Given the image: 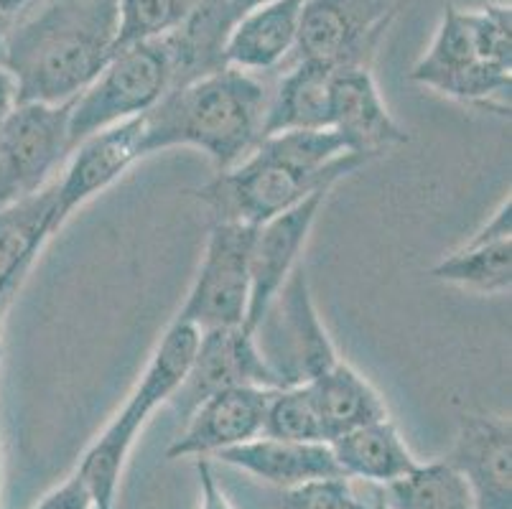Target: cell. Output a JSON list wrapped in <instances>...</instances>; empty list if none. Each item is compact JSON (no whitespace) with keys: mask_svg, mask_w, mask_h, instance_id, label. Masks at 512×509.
Instances as JSON below:
<instances>
[{"mask_svg":"<svg viewBox=\"0 0 512 509\" xmlns=\"http://www.w3.org/2000/svg\"><path fill=\"white\" fill-rule=\"evenodd\" d=\"M230 387H271L276 377L260 354L253 331L245 326L199 331V344L189 372L174 398L169 400L181 420L194 413L199 403Z\"/></svg>","mask_w":512,"mask_h":509,"instance_id":"10","label":"cell"},{"mask_svg":"<svg viewBox=\"0 0 512 509\" xmlns=\"http://www.w3.org/2000/svg\"><path fill=\"white\" fill-rule=\"evenodd\" d=\"M197 479H199V509H232L230 499L222 492L217 474L207 459H197Z\"/></svg>","mask_w":512,"mask_h":509,"instance_id":"31","label":"cell"},{"mask_svg":"<svg viewBox=\"0 0 512 509\" xmlns=\"http://www.w3.org/2000/svg\"><path fill=\"white\" fill-rule=\"evenodd\" d=\"M197 0H118L115 54L128 46L176 34L192 16Z\"/></svg>","mask_w":512,"mask_h":509,"instance_id":"25","label":"cell"},{"mask_svg":"<svg viewBox=\"0 0 512 509\" xmlns=\"http://www.w3.org/2000/svg\"><path fill=\"white\" fill-rule=\"evenodd\" d=\"M13 21L6 16H0V67L6 64V46H8V34H11Z\"/></svg>","mask_w":512,"mask_h":509,"instance_id":"35","label":"cell"},{"mask_svg":"<svg viewBox=\"0 0 512 509\" xmlns=\"http://www.w3.org/2000/svg\"><path fill=\"white\" fill-rule=\"evenodd\" d=\"M0 509H3V471H0Z\"/></svg>","mask_w":512,"mask_h":509,"instance_id":"36","label":"cell"},{"mask_svg":"<svg viewBox=\"0 0 512 509\" xmlns=\"http://www.w3.org/2000/svg\"><path fill=\"white\" fill-rule=\"evenodd\" d=\"M390 509H474L467 482L446 461L418 464L385 487Z\"/></svg>","mask_w":512,"mask_h":509,"instance_id":"24","label":"cell"},{"mask_svg":"<svg viewBox=\"0 0 512 509\" xmlns=\"http://www.w3.org/2000/svg\"><path fill=\"white\" fill-rule=\"evenodd\" d=\"M512 240V202L507 196L505 202L492 212L490 222H484L477 232L472 235V245H487V242H502Z\"/></svg>","mask_w":512,"mask_h":509,"instance_id":"30","label":"cell"},{"mask_svg":"<svg viewBox=\"0 0 512 509\" xmlns=\"http://www.w3.org/2000/svg\"><path fill=\"white\" fill-rule=\"evenodd\" d=\"M115 36L118 0H36L8 34L18 102H72L113 59Z\"/></svg>","mask_w":512,"mask_h":509,"instance_id":"1","label":"cell"},{"mask_svg":"<svg viewBox=\"0 0 512 509\" xmlns=\"http://www.w3.org/2000/svg\"><path fill=\"white\" fill-rule=\"evenodd\" d=\"M265 3L271 0H197L192 16L176 34H171L176 54L174 90L225 67L222 51L232 28Z\"/></svg>","mask_w":512,"mask_h":509,"instance_id":"18","label":"cell"},{"mask_svg":"<svg viewBox=\"0 0 512 509\" xmlns=\"http://www.w3.org/2000/svg\"><path fill=\"white\" fill-rule=\"evenodd\" d=\"M74 102V100H72ZM72 102H18L0 125V196L16 202L44 189L67 161Z\"/></svg>","mask_w":512,"mask_h":509,"instance_id":"9","label":"cell"},{"mask_svg":"<svg viewBox=\"0 0 512 509\" xmlns=\"http://www.w3.org/2000/svg\"><path fill=\"white\" fill-rule=\"evenodd\" d=\"M222 464L255 476L271 487L296 489L324 479H347L339 469L329 443L283 441V438L258 436L248 443L232 446L214 456Z\"/></svg>","mask_w":512,"mask_h":509,"instance_id":"16","label":"cell"},{"mask_svg":"<svg viewBox=\"0 0 512 509\" xmlns=\"http://www.w3.org/2000/svg\"><path fill=\"white\" fill-rule=\"evenodd\" d=\"M329 189L316 191L288 212L255 227L253 258H250V303L245 329L255 331L273 298L278 296L291 273L299 268L306 240L314 230L316 217L327 202Z\"/></svg>","mask_w":512,"mask_h":509,"instance_id":"12","label":"cell"},{"mask_svg":"<svg viewBox=\"0 0 512 509\" xmlns=\"http://www.w3.org/2000/svg\"><path fill=\"white\" fill-rule=\"evenodd\" d=\"M253 336L278 387L306 385L342 359L311 298L304 265L293 270Z\"/></svg>","mask_w":512,"mask_h":509,"instance_id":"5","label":"cell"},{"mask_svg":"<svg viewBox=\"0 0 512 509\" xmlns=\"http://www.w3.org/2000/svg\"><path fill=\"white\" fill-rule=\"evenodd\" d=\"M271 387H230L194 408L166 459H207L220 451L263 436Z\"/></svg>","mask_w":512,"mask_h":509,"instance_id":"14","label":"cell"},{"mask_svg":"<svg viewBox=\"0 0 512 509\" xmlns=\"http://www.w3.org/2000/svg\"><path fill=\"white\" fill-rule=\"evenodd\" d=\"M176 54L171 36L128 46L113 54L82 95L74 97L69 115V148L95 133L151 112L174 90Z\"/></svg>","mask_w":512,"mask_h":509,"instance_id":"4","label":"cell"},{"mask_svg":"<svg viewBox=\"0 0 512 509\" xmlns=\"http://www.w3.org/2000/svg\"><path fill=\"white\" fill-rule=\"evenodd\" d=\"M255 227L240 222H214L192 291L179 308L176 321L194 329L245 326L250 303V258Z\"/></svg>","mask_w":512,"mask_h":509,"instance_id":"6","label":"cell"},{"mask_svg":"<svg viewBox=\"0 0 512 509\" xmlns=\"http://www.w3.org/2000/svg\"><path fill=\"white\" fill-rule=\"evenodd\" d=\"M18 105V90H16V79L8 72L6 67H0V125L3 120L16 110Z\"/></svg>","mask_w":512,"mask_h":509,"instance_id":"32","label":"cell"},{"mask_svg":"<svg viewBox=\"0 0 512 509\" xmlns=\"http://www.w3.org/2000/svg\"><path fill=\"white\" fill-rule=\"evenodd\" d=\"M34 509H92L90 489L82 482V476L74 471L67 482L59 484L57 489H51Z\"/></svg>","mask_w":512,"mask_h":509,"instance_id":"29","label":"cell"},{"mask_svg":"<svg viewBox=\"0 0 512 509\" xmlns=\"http://www.w3.org/2000/svg\"><path fill=\"white\" fill-rule=\"evenodd\" d=\"M347 509H390V504H388V497H385V489L383 492H375V497L372 499H360L355 497V492H352L347 499Z\"/></svg>","mask_w":512,"mask_h":509,"instance_id":"33","label":"cell"},{"mask_svg":"<svg viewBox=\"0 0 512 509\" xmlns=\"http://www.w3.org/2000/svg\"><path fill=\"white\" fill-rule=\"evenodd\" d=\"M332 74L321 62H293L283 67L265 107V135L286 130L332 128Z\"/></svg>","mask_w":512,"mask_h":509,"instance_id":"19","label":"cell"},{"mask_svg":"<svg viewBox=\"0 0 512 509\" xmlns=\"http://www.w3.org/2000/svg\"><path fill=\"white\" fill-rule=\"evenodd\" d=\"M441 283L467 288L482 296H505L512 286V240L467 245L451 252L431 268Z\"/></svg>","mask_w":512,"mask_h":509,"instance_id":"23","label":"cell"},{"mask_svg":"<svg viewBox=\"0 0 512 509\" xmlns=\"http://www.w3.org/2000/svg\"><path fill=\"white\" fill-rule=\"evenodd\" d=\"M411 79L451 100L510 115L512 69L484 62L474 46L464 11L454 6L444 11L434 41L413 64Z\"/></svg>","mask_w":512,"mask_h":509,"instance_id":"7","label":"cell"},{"mask_svg":"<svg viewBox=\"0 0 512 509\" xmlns=\"http://www.w3.org/2000/svg\"><path fill=\"white\" fill-rule=\"evenodd\" d=\"M306 385L314 392L329 441L367 423L390 418L383 395L344 359H339L327 372H321L316 380Z\"/></svg>","mask_w":512,"mask_h":509,"instance_id":"22","label":"cell"},{"mask_svg":"<svg viewBox=\"0 0 512 509\" xmlns=\"http://www.w3.org/2000/svg\"><path fill=\"white\" fill-rule=\"evenodd\" d=\"M444 461L467 482L474 509H512L510 418L464 415Z\"/></svg>","mask_w":512,"mask_h":509,"instance_id":"13","label":"cell"},{"mask_svg":"<svg viewBox=\"0 0 512 509\" xmlns=\"http://www.w3.org/2000/svg\"><path fill=\"white\" fill-rule=\"evenodd\" d=\"M344 176H349L344 168L306 171L260 140L250 156L242 158L237 166L220 171L192 194L212 212L214 222L260 227L268 219L309 199L316 191H332Z\"/></svg>","mask_w":512,"mask_h":509,"instance_id":"3","label":"cell"},{"mask_svg":"<svg viewBox=\"0 0 512 509\" xmlns=\"http://www.w3.org/2000/svg\"><path fill=\"white\" fill-rule=\"evenodd\" d=\"M464 18L484 62L512 69V8L507 3H487L467 8Z\"/></svg>","mask_w":512,"mask_h":509,"instance_id":"27","label":"cell"},{"mask_svg":"<svg viewBox=\"0 0 512 509\" xmlns=\"http://www.w3.org/2000/svg\"><path fill=\"white\" fill-rule=\"evenodd\" d=\"M329 446L347 479H360L380 487L398 482L418 466L416 456L411 454V448L406 446L398 426L390 418L342 433L332 438Z\"/></svg>","mask_w":512,"mask_h":509,"instance_id":"20","label":"cell"},{"mask_svg":"<svg viewBox=\"0 0 512 509\" xmlns=\"http://www.w3.org/2000/svg\"><path fill=\"white\" fill-rule=\"evenodd\" d=\"M67 158L69 163L64 176L57 181L54 196V232L62 230L79 207H85L90 199L110 189L128 168H133V163L141 161L143 115L82 140Z\"/></svg>","mask_w":512,"mask_h":509,"instance_id":"11","label":"cell"},{"mask_svg":"<svg viewBox=\"0 0 512 509\" xmlns=\"http://www.w3.org/2000/svg\"><path fill=\"white\" fill-rule=\"evenodd\" d=\"M6 204H11V202H8V199H3V196H0V207H6Z\"/></svg>","mask_w":512,"mask_h":509,"instance_id":"37","label":"cell"},{"mask_svg":"<svg viewBox=\"0 0 512 509\" xmlns=\"http://www.w3.org/2000/svg\"><path fill=\"white\" fill-rule=\"evenodd\" d=\"M304 0H271L255 8L232 28L222 62L248 74L281 69L291 59L299 39Z\"/></svg>","mask_w":512,"mask_h":509,"instance_id":"17","label":"cell"},{"mask_svg":"<svg viewBox=\"0 0 512 509\" xmlns=\"http://www.w3.org/2000/svg\"><path fill=\"white\" fill-rule=\"evenodd\" d=\"M263 436L283 438V441L329 443L327 428H324L319 405L309 385L276 387L271 392Z\"/></svg>","mask_w":512,"mask_h":509,"instance_id":"26","label":"cell"},{"mask_svg":"<svg viewBox=\"0 0 512 509\" xmlns=\"http://www.w3.org/2000/svg\"><path fill=\"white\" fill-rule=\"evenodd\" d=\"M34 3L36 0H0V16H6V18H11V21H16V18L23 16V13L34 6Z\"/></svg>","mask_w":512,"mask_h":509,"instance_id":"34","label":"cell"},{"mask_svg":"<svg viewBox=\"0 0 512 509\" xmlns=\"http://www.w3.org/2000/svg\"><path fill=\"white\" fill-rule=\"evenodd\" d=\"M349 479H324L283 492L281 509H347Z\"/></svg>","mask_w":512,"mask_h":509,"instance_id":"28","label":"cell"},{"mask_svg":"<svg viewBox=\"0 0 512 509\" xmlns=\"http://www.w3.org/2000/svg\"><path fill=\"white\" fill-rule=\"evenodd\" d=\"M54 196L57 184H46L44 189L0 207V280L26 278L46 242L57 235L51 224Z\"/></svg>","mask_w":512,"mask_h":509,"instance_id":"21","label":"cell"},{"mask_svg":"<svg viewBox=\"0 0 512 509\" xmlns=\"http://www.w3.org/2000/svg\"><path fill=\"white\" fill-rule=\"evenodd\" d=\"M332 128L357 156H383L411 135L385 105L370 67H339L332 74Z\"/></svg>","mask_w":512,"mask_h":509,"instance_id":"15","label":"cell"},{"mask_svg":"<svg viewBox=\"0 0 512 509\" xmlns=\"http://www.w3.org/2000/svg\"><path fill=\"white\" fill-rule=\"evenodd\" d=\"M393 18L395 0H304L299 39L286 64L370 67Z\"/></svg>","mask_w":512,"mask_h":509,"instance_id":"8","label":"cell"},{"mask_svg":"<svg viewBox=\"0 0 512 509\" xmlns=\"http://www.w3.org/2000/svg\"><path fill=\"white\" fill-rule=\"evenodd\" d=\"M271 90L258 74L222 67L171 90L143 115V156L169 148H199L227 171L263 140Z\"/></svg>","mask_w":512,"mask_h":509,"instance_id":"2","label":"cell"}]
</instances>
